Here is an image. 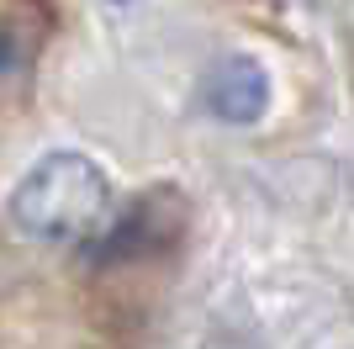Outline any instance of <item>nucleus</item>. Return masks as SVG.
Returning a JSON list of instances; mask_svg holds the SVG:
<instances>
[{
    "mask_svg": "<svg viewBox=\"0 0 354 349\" xmlns=\"http://www.w3.org/2000/svg\"><path fill=\"white\" fill-rule=\"evenodd\" d=\"M6 217L37 244H95L111 228V180L90 154L53 148L11 186Z\"/></svg>",
    "mask_w": 354,
    "mask_h": 349,
    "instance_id": "nucleus-1",
    "label": "nucleus"
},
{
    "mask_svg": "<svg viewBox=\"0 0 354 349\" xmlns=\"http://www.w3.org/2000/svg\"><path fill=\"white\" fill-rule=\"evenodd\" d=\"M159 202H153V196H143V202L138 206H127V212H122L117 222H111V228L101 233V238H95V260H111V265H122V260H138V254H148V249L153 244H164V238H175V228H159Z\"/></svg>",
    "mask_w": 354,
    "mask_h": 349,
    "instance_id": "nucleus-3",
    "label": "nucleus"
},
{
    "mask_svg": "<svg viewBox=\"0 0 354 349\" xmlns=\"http://www.w3.org/2000/svg\"><path fill=\"white\" fill-rule=\"evenodd\" d=\"M201 106L227 127H254L270 111V74L259 58L227 53L201 74Z\"/></svg>",
    "mask_w": 354,
    "mask_h": 349,
    "instance_id": "nucleus-2",
    "label": "nucleus"
},
{
    "mask_svg": "<svg viewBox=\"0 0 354 349\" xmlns=\"http://www.w3.org/2000/svg\"><path fill=\"white\" fill-rule=\"evenodd\" d=\"M16 58H21V48H16V37L6 27H0V74L6 69H16Z\"/></svg>",
    "mask_w": 354,
    "mask_h": 349,
    "instance_id": "nucleus-4",
    "label": "nucleus"
}]
</instances>
